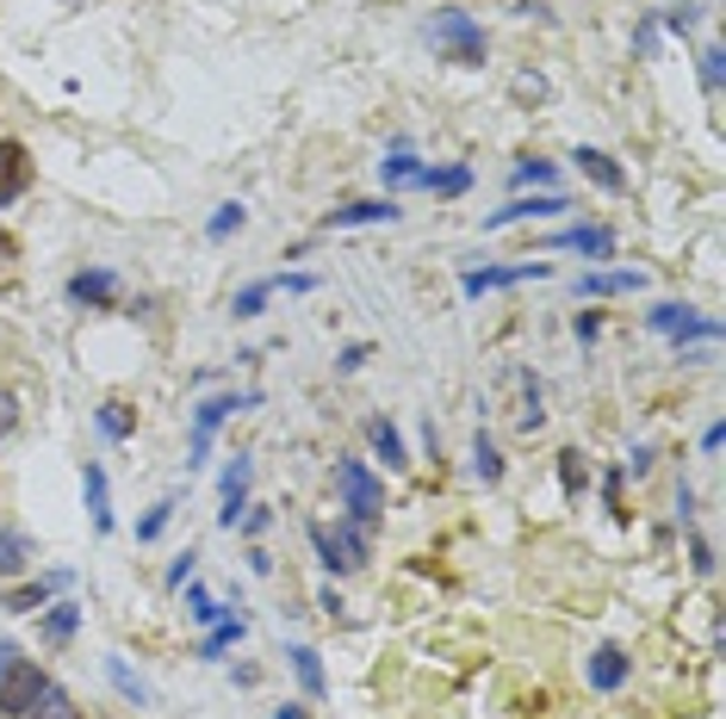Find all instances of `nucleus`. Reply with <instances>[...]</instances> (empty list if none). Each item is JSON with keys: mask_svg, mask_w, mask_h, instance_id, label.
Wrapping results in <instances>:
<instances>
[{"mask_svg": "<svg viewBox=\"0 0 726 719\" xmlns=\"http://www.w3.org/2000/svg\"><path fill=\"white\" fill-rule=\"evenodd\" d=\"M187 614H193V621H199V626H218V621H224V614H230V608H224V602H218V595H211V590H199V583H187Z\"/></svg>", "mask_w": 726, "mask_h": 719, "instance_id": "obj_29", "label": "nucleus"}, {"mask_svg": "<svg viewBox=\"0 0 726 719\" xmlns=\"http://www.w3.org/2000/svg\"><path fill=\"white\" fill-rule=\"evenodd\" d=\"M32 564V540L25 533H0V577H19Z\"/></svg>", "mask_w": 726, "mask_h": 719, "instance_id": "obj_28", "label": "nucleus"}, {"mask_svg": "<svg viewBox=\"0 0 726 719\" xmlns=\"http://www.w3.org/2000/svg\"><path fill=\"white\" fill-rule=\"evenodd\" d=\"M13 657H19V652H13V639H0V676L13 670Z\"/></svg>", "mask_w": 726, "mask_h": 719, "instance_id": "obj_49", "label": "nucleus"}, {"mask_svg": "<svg viewBox=\"0 0 726 719\" xmlns=\"http://www.w3.org/2000/svg\"><path fill=\"white\" fill-rule=\"evenodd\" d=\"M677 515H683V521L695 515V490H689V484H677Z\"/></svg>", "mask_w": 726, "mask_h": 719, "instance_id": "obj_48", "label": "nucleus"}, {"mask_svg": "<svg viewBox=\"0 0 726 719\" xmlns=\"http://www.w3.org/2000/svg\"><path fill=\"white\" fill-rule=\"evenodd\" d=\"M335 497H342L348 521H361V528H373V521L385 515V478L373 466H361V459H335Z\"/></svg>", "mask_w": 726, "mask_h": 719, "instance_id": "obj_1", "label": "nucleus"}, {"mask_svg": "<svg viewBox=\"0 0 726 719\" xmlns=\"http://www.w3.org/2000/svg\"><path fill=\"white\" fill-rule=\"evenodd\" d=\"M242 633H249V621H242V614H224L218 626H206V639H199V657H224L230 645L242 639Z\"/></svg>", "mask_w": 726, "mask_h": 719, "instance_id": "obj_22", "label": "nucleus"}, {"mask_svg": "<svg viewBox=\"0 0 726 719\" xmlns=\"http://www.w3.org/2000/svg\"><path fill=\"white\" fill-rule=\"evenodd\" d=\"M69 304L112 311V304H118V273H112V267H81L75 280H69Z\"/></svg>", "mask_w": 726, "mask_h": 719, "instance_id": "obj_9", "label": "nucleus"}, {"mask_svg": "<svg viewBox=\"0 0 726 719\" xmlns=\"http://www.w3.org/2000/svg\"><path fill=\"white\" fill-rule=\"evenodd\" d=\"M366 359H373V347H366V342H348L342 354H335V366H342V373H361Z\"/></svg>", "mask_w": 726, "mask_h": 719, "instance_id": "obj_40", "label": "nucleus"}, {"mask_svg": "<svg viewBox=\"0 0 726 719\" xmlns=\"http://www.w3.org/2000/svg\"><path fill=\"white\" fill-rule=\"evenodd\" d=\"M273 719H304V707H280V713H273Z\"/></svg>", "mask_w": 726, "mask_h": 719, "instance_id": "obj_50", "label": "nucleus"}, {"mask_svg": "<svg viewBox=\"0 0 726 719\" xmlns=\"http://www.w3.org/2000/svg\"><path fill=\"white\" fill-rule=\"evenodd\" d=\"M571 335H578V342H597V335H602V311H578V316H571Z\"/></svg>", "mask_w": 726, "mask_h": 719, "instance_id": "obj_38", "label": "nucleus"}, {"mask_svg": "<svg viewBox=\"0 0 726 719\" xmlns=\"http://www.w3.org/2000/svg\"><path fill=\"white\" fill-rule=\"evenodd\" d=\"M63 583H69V571H56V577H44V583H19V590H7V608L13 614H44L50 590H63Z\"/></svg>", "mask_w": 726, "mask_h": 719, "instance_id": "obj_18", "label": "nucleus"}, {"mask_svg": "<svg viewBox=\"0 0 726 719\" xmlns=\"http://www.w3.org/2000/svg\"><path fill=\"white\" fill-rule=\"evenodd\" d=\"M683 316H689V304H652V311H646V323L658 329V335H671V329H677Z\"/></svg>", "mask_w": 726, "mask_h": 719, "instance_id": "obj_37", "label": "nucleus"}, {"mask_svg": "<svg viewBox=\"0 0 726 719\" xmlns=\"http://www.w3.org/2000/svg\"><path fill=\"white\" fill-rule=\"evenodd\" d=\"M404 211H397V199H361V205H342V211H330L323 218V230H361V223H397Z\"/></svg>", "mask_w": 726, "mask_h": 719, "instance_id": "obj_13", "label": "nucleus"}, {"mask_svg": "<svg viewBox=\"0 0 726 719\" xmlns=\"http://www.w3.org/2000/svg\"><path fill=\"white\" fill-rule=\"evenodd\" d=\"M25 187H32V156H25V143L0 137V211L25 199Z\"/></svg>", "mask_w": 726, "mask_h": 719, "instance_id": "obj_10", "label": "nucleus"}, {"mask_svg": "<svg viewBox=\"0 0 726 719\" xmlns=\"http://www.w3.org/2000/svg\"><path fill=\"white\" fill-rule=\"evenodd\" d=\"M292 676H299L304 682V695H311V701H323V695H330V676H323V657L311 652V645H292Z\"/></svg>", "mask_w": 726, "mask_h": 719, "instance_id": "obj_19", "label": "nucleus"}, {"mask_svg": "<svg viewBox=\"0 0 726 719\" xmlns=\"http://www.w3.org/2000/svg\"><path fill=\"white\" fill-rule=\"evenodd\" d=\"M311 552H317V564H323L330 577H342V571H354V564H348V552H342V540H335V533L323 528V521H311Z\"/></svg>", "mask_w": 726, "mask_h": 719, "instance_id": "obj_21", "label": "nucleus"}, {"mask_svg": "<svg viewBox=\"0 0 726 719\" xmlns=\"http://www.w3.org/2000/svg\"><path fill=\"white\" fill-rule=\"evenodd\" d=\"M193 577H199V552H193V546H187V552H180V559H174V564H168V590H187V583H193Z\"/></svg>", "mask_w": 726, "mask_h": 719, "instance_id": "obj_35", "label": "nucleus"}, {"mask_svg": "<svg viewBox=\"0 0 726 719\" xmlns=\"http://www.w3.org/2000/svg\"><path fill=\"white\" fill-rule=\"evenodd\" d=\"M578 174H584L590 187H602V192H628V168H621L615 156H609V149H578Z\"/></svg>", "mask_w": 726, "mask_h": 719, "instance_id": "obj_15", "label": "nucleus"}, {"mask_svg": "<svg viewBox=\"0 0 726 719\" xmlns=\"http://www.w3.org/2000/svg\"><path fill=\"white\" fill-rule=\"evenodd\" d=\"M559 211H571L566 192H535V199H509L504 211H490L485 230H509V223H528V218H559Z\"/></svg>", "mask_w": 726, "mask_h": 719, "instance_id": "obj_11", "label": "nucleus"}, {"mask_svg": "<svg viewBox=\"0 0 726 719\" xmlns=\"http://www.w3.org/2000/svg\"><path fill=\"white\" fill-rule=\"evenodd\" d=\"M261 404V392H218V397H206V404L193 409V447H187V471H199L206 466V454H211V435H218L230 416H242V409H255Z\"/></svg>", "mask_w": 726, "mask_h": 719, "instance_id": "obj_3", "label": "nucleus"}, {"mask_svg": "<svg viewBox=\"0 0 726 719\" xmlns=\"http://www.w3.org/2000/svg\"><path fill=\"white\" fill-rule=\"evenodd\" d=\"M94 423H100V435H106V440H131V435H137V409H131V404H100Z\"/></svg>", "mask_w": 726, "mask_h": 719, "instance_id": "obj_25", "label": "nucleus"}, {"mask_svg": "<svg viewBox=\"0 0 726 719\" xmlns=\"http://www.w3.org/2000/svg\"><path fill=\"white\" fill-rule=\"evenodd\" d=\"M416 187L447 192V199H454V192H466V187H473V168H423V174H416Z\"/></svg>", "mask_w": 726, "mask_h": 719, "instance_id": "obj_27", "label": "nucleus"}, {"mask_svg": "<svg viewBox=\"0 0 726 719\" xmlns=\"http://www.w3.org/2000/svg\"><path fill=\"white\" fill-rule=\"evenodd\" d=\"M658 19L671 25V32H695V19L702 13H695V7H671V13H658Z\"/></svg>", "mask_w": 726, "mask_h": 719, "instance_id": "obj_43", "label": "nucleus"}, {"mask_svg": "<svg viewBox=\"0 0 726 719\" xmlns=\"http://www.w3.org/2000/svg\"><path fill=\"white\" fill-rule=\"evenodd\" d=\"M44 695H50V676L38 670L32 657H13V670L0 676V713L7 719H32Z\"/></svg>", "mask_w": 726, "mask_h": 719, "instance_id": "obj_4", "label": "nucleus"}, {"mask_svg": "<svg viewBox=\"0 0 726 719\" xmlns=\"http://www.w3.org/2000/svg\"><path fill=\"white\" fill-rule=\"evenodd\" d=\"M584 676L597 695H621V688L633 682V657L621 652V645H597V652L584 657Z\"/></svg>", "mask_w": 726, "mask_h": 719, "instance_id": "obj_6", "label": "nucleus"}, {"mask_svg": "<svg viewBox=\"0 0 726 719\" xmlns=\"http://www.w3.org/2000/svg\"><path fill=\"white\" fill-rule=\"evenodd\" d=\"M516 187H553L559 180V168L553 161H540V156H528V161H516V174H509Z\"/></svg>", "mask_w": 726, "mask_h": 719, "instance_id": "obj_32", "label": "nucleus"}, {"mask_svg": "<svg viewBox=\"0 0 726 719\" xmlns=\"http://www.w3.org/2000/svg\"><path fill=\"white\" fill-rule=\"evenodd\" d=\"M249 478H255V466H249V454H237L230 466H224V478H218V490H224V509H218V528L224 533H237V521H242V509H249Z\"/></svg>", "mask_w": 726, "mask_h": 719, "instance_id": "obj_8", "label": "nucleus"}, {"mask_svg": "<svg viewBox=\"0 0 726 719\" xmlns=\"http://www.w3.org/2000/svg\"><path fill=\"white\" fill-rule=\"evenodd\" d=\"M652 44H658V13H646L640 19V32H633V50H640V56H646Z\"/></svg>", "mask_w": 726, "mask_h": 719, "instance_id": "obj_42", "label": "nucleus"}, {"mask_svg": "<svg viewBox=\"0 0 726 719\" xmlns=\"http://www.w3.org/2000/svg\"><path fill=\"white\" fill-rule=\"evenodd\" d=\"M242 223H249V205H237V199H224V205H218V211H211V218H206V236H211V242H230V236H237V230H242Z\"/></svg>", "mask_w": 726, "mask_h": 719, "instance_id": "obj_26", "label": "nucleus"}, {"mask_svg": "<svg viewBox=\"0 0 726 719\" xmlns=\"http://www.w3.org/2000/svg\"><path fill=\"white\" fill-rule=\"evenodd\" d=\"M75 626H81V602H50L44 608V639L50 645H69L75 639Z\"/></svg>", "mask_w": 726, "mask_h": 719, "instance_id": "obj_23", "label": "nucleus"}, {"mask_svg": "<svg viewBox=\"0 0 726 719\" xmlns=\"http://www.w3.org/2000/svg\"><path fill=\"white\" fill-rule=\"evenodd\" d=\"M509 385L521 392L516 428H521V435H540V428H547V397H540V378H535V373H509Z\"/></svg>", "mask_w": 726, "mask_h": 719, "instance_id": "obj_16", "label": "nucleus"}, {"mask_svg": "<svg viewBox=\"0 0 726 719\" xmlns=\"http://www.w3.org/2000/svg\"><path fill=\"white\" fill-rule=\"evenodd\" d=\"M317 608H323V614H330V621H335V608H342V595H335L330 583H323V590H317Z\"/></svg>", "mask_w": 726, "mask_h": 719, "instance_id": "obj_47", "label": "nucleus"}, {"mask_svg": "<svg viewBox=\"0 0 726 719\" xmlns=\"http://www.w3.org/2000/svg\"><path fill=\"white\" fill-rule=\"evenodd\" d=\"M621 471H633V478H646V471H652V447H633V454H628V466H621Z\"/></svg>", "mask_w": 726, "mask_h": 719, "instance_id": "obj_45", "label": "nucleus"}, {"mask_svg": "<svg viewBox=\"0 0 726 719\" xmlns=\"http://www.w3.org/2000/svg\"><path fill=\"white\" fill-rule=\"evenodd\" d=\"M168 521H174V497H162L156 509L137 521V540H162V528H168Z\"/></svg>", "mask_w": 726, "mask_h": 719, "instance_id": "obj_33", "label": "nucleus"}, {"mask_svg": "<svg viewBox=\"0 0 726 719\" xmlns=\"http://www.w3.org/2000/svg\"><path fill=\"white\" fill-rule=\"evenodd\" d=\"M366 447H373V459H385V471L411 466V447H404V435H397L392 416H373V423H366Z\"/></svg>", "mask_w": 726, "mask_h": 719, "instance_id": "obj_14", "label": "nucleus"}, {"mask_svg": "<svg viewBox=\"0 0 726 719\" xmlns=\"http://www.w3.org/2000/svg\"><path fill=\"white\" fill-rule=\"evenodd\" d=\"M428 44L447 50V63L454 69H485V25H478L473 13H435L428 19Z\"/></svg>", "mask_w": 726, "mask_h": 719, "instance_id": "obj_2", "label": "nucleus"}, {"mask_svg": "<svg viewBox=\"0 0 726 719\" xmlns=\"http://www.w3.org/2000/svg\"><path fill=\"white\" fill-rule=\"evenodd\" d=\"M553 249H566V254H584V261H615V230L609 223H566V230L553 236Z\"/></svg>", "mask_w": 726, "mask_h": 719, "instance_id": "obj_7", "label": "nucleus"}, {"mask_svg": "<svg viewBox=\"0 0 726 719\" xmlns=\"http://www.w3.org/2000/svg\"><path fill=\"white\" fill-rule=\"evenodd\" d=\"M81 497H87L94 528L112 533V490H106V466H100V459H87V471H81Z\"/></svg>", "mask_w": 726, "mask_h": 719, "instance_id": "obj_17", "label": "nucleus"}, {"mask_svg": "<svg viewBox=\"0 0 726 719\" xmlns=\"http://www.w3.org/2000/svg\"><path fill=\"white\" fill-rule=\"evenodd\" d=\"M106 676H112V688H118V695H125L131 707H143V701H149V688H143L137 676L125 670V657H106Z\"/></svg>", "mask_w": 726, "mask_h": 719, "instance_id": "obj_31", "label": "nucleus"}, {"mask_svg": "<svg viewBox=\"0 0 726 719\" xmlns=\"http://www.w3.org/2000/svg\"><path fill=\"white\" fill-rule=\"evenodd\" d=\"M237 528L249 533V540H255V533H268V528H273V509H242V521H237Z\"/></svg>", "mask_w": 726, "mask_h": 719, "instance_id": "obj_41", "label": "nucleus"}, {"mask_svg": "<svg viewBox=\"0 0 726 719\" xmlns=\"http://www.w3.org/2000/svg\"><path fill=\"white\" fill-rule=\"evenodd\" d=\"M621 292H646L640 267H609V273H578V298H621Z\"/></svg>", "mask_w": 726, "mask_h": 719, "instance_id": "obj_12", "label": "nucleus"}, {"mask_svg": "<svg viewBox=\"0 0 726 719\" xmlns=\"http://www.w3.org/2000/svg\"><path fill=\"white\" fill-rule=\"evenodd\" d=\"M19 428V404H13V392H0V440Z\"/></svg>", "mask_w": 726, "mask_h": 719, "instance_id": "obj_44", "label": "nucleus"}, {"mask_svg": "<svg viewBox=\"0 0 726 719\" xmlns=\"http://www.w3.org/2000/svg\"><path fill=\"white\" fill-rule=\"evenodd\" d=\"M473 471H478V484H504V454H497V440L485 428L473 435Z\"/></svg>", "mask_w": 726, "mask_h": 719, "instance_id": "obj_24", "label": "nucleus"}, {"mask_svg": "<svg viewBox=\"0 0 726 719\" xmlns=\"http://www.w3.org/2000/svg\"><path fill=\"white\" fill-rule=\"evenodd\" d=\"M380 174H385V187H416V174H423V161L411 156V143L397 137V143H392V156L380 161Z\"/></svg>", "mask_w": 726, "mask_h": 719, "instance_id": "obj_20", "label": "nucleus"}, {"mask_svg": "<svg viewBox=\"0 0 726 719\" xmlns=\"http://www.w3.org/2000/svg\"><path fill=\"white\" fill-rule=\"evenodd\" d=\"M720 81H726V50H702V87L720 94Z\"/></svg>", "mask_w": 726, "mask_h": 719, "instance_id": "obj_36", "label": "nucleus"}, {"mask_svg": "<svg viewBox=\"0 0 726 719\" xmlns=\"http://www.w3.org/2000/svg\"><path fill=\"white\" fill-rule=\"evenodd\" d=\"M516 94H521V100H547V81H540V75H521Z\"/></svg>", "mask_w": 726, "mask_h": 719, "instance_id": "obj_46", "label": "nucleus"}, {"mask_svg": "<svg viewBox=\"0 0 726 719\" xmlns=\"http://www.w3.org/2000/svg\"><path fill=\"white\" fill-rule=\"evenodd\" d=\"M547 273H553L547 261H516V267H466V273H459V292H466V298H485V292H497V285L547 280Z\"/></svg>", "mask_w": 726, "mask_h": 719, "instance_id": "obj_5", "label": "nucleus"}, {"mask_svg": "<svg viewBox=\"0 0 726 719\" xmlns=\"http://www.w3.org/2000/svg\"><path fill=\"white\" fill-rule=\"evenodd\" d=\"M689 564H695V577H714V546L702 540V533L689 540Z\"/></svg>", "mask_w": 726, "mask_h": 719, "instance_id": "obj_39", "label": "nucleus"}, {"mask_svg": "<svg viewBox=\"0 0 726 719\" xmlns=\"http://www.w3.org/2000/svg\"><path fill=\"white\" fill-rule=\"evenodd\" d=\"M273 292H280L273 280H255V285H242V292L230 298V311H237V316H261V311H268V298H273Z\"/></svg>", "mask_w": 726, "mask_h": 719, "instance_id": "obj_30", "label": "nucleus"}, {"mask_svg": "<svg viewBox=\"0 0 726 719\" xmlns=\"http://www.w3.org/2000/svg\"><path fill=\"white\" fill-rule=\"evenodd\" d=\"M584 454H559V484H566V497H578V490H584Z\"/></svg>", "mask_w": 726, "mask_h": 719, "instance_id": "obj_34", "label": "nucleus"}]
</instances>
